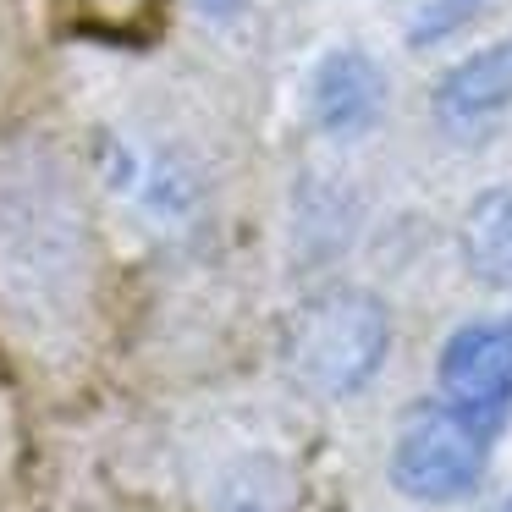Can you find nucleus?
<instances>
[{
	"instance_id": "4",
	"label": "nucleus",
	"mask_w": 512,
	"mask_h": 512,
	"mask_svg": "<svg viewBox=\"0 0 512 512\" xmlns=\"http://www.w3.org/2000/svg\"><path fill=\"white\" fill-rule=\"evenodd\" d=\"M435 391L490 441L512 419V320L457 325L435 364Z\"/></svg>"
},
{
	"instance_id": "5",
	"label": "nucleus",
	"mask_w": 512,
	"mask_h": 512,
	"mask_svg": "<svg viewBox=\"0 0 512 512\" xmlns=\"http://www.w3.org/2000/svg\"><path fill=\"white\" fill-rule=\"evenodd\" d=\"M430 111L446 138H485L512 111V39L479 45L463 61H452L435 78Z\"/></svg>"
},
{
	"instance_id": "8",
	"label": "nucleus",
	"mask_w": 512,
	"mask_h": 512,
	"mask_svg": "<svg viewBox=\"0 0 512 512\" xmlns=\"http://www.w3.org/2000/svg\"><path fill=\"white\" fill-rule=\"evenodd\" d=\"M490 0H413L408 12V45L424 50V45H441V39L463 34L468 23H479Z\"/></svg>"
},
{
	"instance_id": "6",
	"label": "nucleus",
	"mask_w": 512,
	"mask_h": 512,
	"mask_svg": "<svg viewBox=\"0 0 512 512\" xmlns=\"http://www.w3.org/2000/svg\"><path fill=\"white\" fill-rule=\"evenodd\" d=\"M303 105L325 138H364L386 116V72L358 45H336L314 61Z\"/></svg>"
},
{
	"instance_id": "10",
	"label": "nucleus",
	"mask_w": 512,
	"mask_h": 512,
	"mask_svg": "<svg viewBox=\"0 0 512 512\" xmlns=\"http://www.w3.org/2000/svg\"><path fill=\"white\" fill-rule=\"evenodd\" d=\"M204 17H215V23H226V17H237L243 12V0H193Z\"/></svg>"
},
{
	"instance_id": "1",
	"label": "nucleus",
	"mask_w": 512,
	"mask_h": 512,
	"mask_svg": "<svg viewBox=\"0 0 512 512\" xmlns=\"http://www.w3.org/2000/svg\"><path fill=\"white\" fill-rule=\"evenodd\" d=\"M89 177L56 127H0V320L50 358L89 336L100 298Z\"/></svg>"
},
{
	"instance_id": "2",
	"label": "nucleus",
	"mask_w": 512,
	"mask_h": 512,
	"mask_svg": "<svg viewBox=\"0 0 512 512\" xmlns=\"http://www.w3.org/2000/svg\"><path fill=\"white\" fill-rule=\"evenodd\" d=\"M391 347V320L375 292L331 287L292 314L287 369L314 397H353L380 375Z\"/></svg>"
},
{
	"instance_id": "11",
	"label": "nucleus",
	"mask_w": 512,
	"mask_h": 512,
	"mask_svg": "<svg viewBox=\"0 0 512 512\" xmlns=\"http://www.w3.org/2000/svg\"><path fill=\"white\" fill-rule=\"evenodd\" d=\"M507 512H512V501H507Z\"/></svg>"
},
{
	"instance_id": "7",
	"label": "nucleus",
	"mask_w": 512,
	"mask_h": 512,
	"mask_svg": "<svg viewBox=\"0 0 512 512\" xmlns=\"http://www.w3.org/2000/svg\"><path fill=\"white\" fill-rule=\"evenodd\" d=\"M463 254L479 281L490 287H512V193H479L474 210L463 221Z\"/></svg>"
},
{
	"instance_id": "9",
	"label": "nucleus",
	"mask_w": 512,
	"mask_h": 512,
	"mask_svg": "<svg viewBox=\"0 0 512 512\" xmlns=\"http://www.w3.org/2000/svg\"><path fill=\"white\" fill-rule=\"evenodd\" d=\"M72 23L94 28V34H116V28H133L144 17L149 0H56Z\"/></svg>"
},
{
	"instance_id": "3",
	"label": "nucleus",
	"mask_w": 512,
	"mask_h": 512,
	"mask_svg": "<svg viewBox=\"0 0 512 512\" xmlns=\"http://www.w3.org/2000/svg\"><path fill=\"white\" fill-rule=\"evenodd\" d=\"M490 468V435L474 430L457 408L441 397L419 402L402 413L397 435H391V485L419 507H452V501L474 496L479 479Z\"/></svg>"
}]
</instances>
